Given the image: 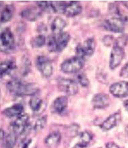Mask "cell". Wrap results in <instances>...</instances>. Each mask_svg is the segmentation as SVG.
Masks as SVG:
<instances>
[{"mask_svg":"<svg viewBox=\"0 0 128 148\" xmlns=\"http://www.w3.org/2000/svg\"><path fill=\"white\" fill-rule=\"evenodd\" d=\"M6 87L11 93L17 96H33L39 91L38 86L34 84L24 83L17 78L8 82Z\"/></svg>","mask_w":128,"mask_h":148,"instance_id":"1","label":"cell"},{"mask_svg":"<svg viewBox=\"0 0 128 148\" xmlns=\"http://www.w3.org/2000/svg\"><path fill=\"white\" fill-rule=\"evenodd\" d=\"M71 36L67 32H62L59 34H53L48 40V48L51 52H61L69 44Z\"/></svg>","mask_w":128,"mask_h":148,"instance_id":"2","label":"cell"},{"mask_svg":"<svg viewBox=\"0 0 128 148\" xmlns=\"http://www.w3.org/2000/svg\"><path fill=\"white\" fill-rule=\"evenodd\" d=\"M15 48L14 35L9 28H6L0 33V51L10 53Z\"/></svg>","mask_w":128,"mask_h":148,"instance_id":"3","label":"cell"},{"mask_svg":"<svg viewBox=\"0 0 128 148\" xmlns=\"http://www.w3.org/2000/svg\"><path fill=\"white\" fill-rule=\"evenodd\" d=\"M85 65V60L81 57L76 56L66 60L61 65V69L65 73L78 72Z\"/></svg>","mask_w":128,"mask_h":148,"instance_id":"4","label":"cell"},{"mask_svg":"<svg viewBox=\"0 0 128 148\" xmlns=\"http://www.w3.org/2000/svg\"><path fill=\"white\" fill-rule=\"evenodd\" d=\"M96 49V42L93 37L89 38L84 42L77 45L76 48L77 56L85 58L91 57Z\"/></svg>","mask_w":128,"mask_h":148,"instance_id":"5","label":"cell"},{"mask_svg":"<svg viewBox=\"0 0 128 148\" xmlns=\"http://www.w3.org/2000/svg\"><path fill=\"white\" fill-rule=\"evenodd\" d=\"M58 86L60 91L69 96H74L78 92L76 82L72 79L60 78L58 80Z\"/></svg>","mask_w":128,"mask_h":148,"instance_id":"6","label":"cell"},{"mask_svg":"<svg viewBox=\"0 0 128 148\" xmlns=\"http://www.w3.org/2000/svg\"><path fill=\"white\" fill-rule=\"evenodd\" d=\"M125 54L124 48L113 45L109 61V66L111 69H115L119 66L123 60Z\"/></svg>","mask_w":128,"mask_h":148,"instance_id":"7","label":"cell"},{"mask_svg":"<svg viewBox=\"0 0 128 148\" xmlns=\"http://www.w3.org/2000/svg\"><path fill=\"white\" fill-rule=\"evenodd\" d=\"M125 21L120 17H114L106 19L103 26L107 30L114 33H122L125 31Z\"/></svg>","mask_w":128,"mask_h":148,"instance_id":"8","label":"cell"},{"mask_svg":"<svg viewBox=\"0 0 128 148\" xmlns=\"http://www.w3.org/2000/svg\"><path fill=\"white\" fill-rule=\"evenodd\" d=\"M36 66L37 69L45 77L48 78L53 73V66L47 58L39 56L36 59Z\"/></svg>","mask_w":128,"mask_h":148,"instance_id":"9","label":"cell"},{"mask_svg":"<svg viewBox=\"0 0 128 148\" xmlns=\"http://www.w3.org/2000/svg\"><path fill=\"white\" fill-rule=\"evenodd\" d=\"M29 116L27 114H22L18 116L17 118L11 124L12 131L17 135H21L29 125Z\"/></svg>","mask_w":128,"mask_h":148,"instance_id":"10","label":"cell"},{"mask_svg":"<svg viewBox=\"0 0 128 148\" xmlns=\"http://www.w3.org/2000/svg\"><path fill=\"white\" fill-rule=\"evenodd\" d=\"M109 92L114 96L118 98L128 96V82L121 81L114 83L109 87Z\"/></svg>","mask_w":128,"mask_h":148,"instance_id":"11","label":"cell"},{"mask_svg":"<svg viewBox=\"0 0 128 148\" xmlns=\"http://www.w3.org/2000/svg\"><path fill=\"white\" fill-rule=\"evenodd\" d=\"M82 10V6L79 2L70 1L65 3L62 13L67 17H74L79 15Z\"/></svg>","mask_w":128,"mask_h":148,"instance_id":"12","label":"cell"},{"mask_svg":"<svg viewBox=\"0 0 128 148\" xmlns=\"http://www.w3.org/2000/svg\"><path fill=\"white\" fill-rule=\"evenodd\" d=\"M91 103L94 108H105L109 105L110 98L105 93H98L94 95Z\"/></svg>","mask_w":128,"mask_h":148,"instance_id":"13","label":"cell"},{"mask_svg":"<svg viewBox=\"0 0 128 148\" xmlns=\"http://www.w3.org/2000/svg\"><path fill=\"white\" fill-rule=\"evenodd\" d=\"M68 99L67 96H59L55 99L51 106L52 111L55 114H61L67 109Z\"/></svg>","mask_w":128,"mask_h":148,"instance_id":"14","label":"cell"},{"mask_svg":"<svg viewBox=\"0 0 128 148\" xmlns=\"http://www.w3.org/2000/svg\"><path fill=\"white\" fill-rule=\"evenodd\" d=\"M121 116L119 112H116L108 116L102 123L101 124V129L107 131L114 128L118 124L121 120Z\"/></svg>","mask_w":128,"mask_h":148,"instance_id":"15","label":"cell"},{"mask_svg":"<svg viewBox=\"0 0 128 148\" xmlns=\"http://www.w3.org/2000/svg\"><path fill=\"white\" fill-rule=\"evenodd\" d=\"M16 69V62L13 60H6L0 63V78L11 74Z\"/></svg>","mask_w":128,"mask_h":148,"instance_id":"16","label":"cell"},{"mask_svg":"<svg viewBox=\"0 0 128 148\" xmlns=\"http://www.w3.org/2000/svg\"><path fill=\"white\" fill-rule=\"evenodd\" d=\"M61 140V134L54 131L49 134L45 139V145L48 148H56L59 146Z\"/></svg>","mask_w":128,"mask_h":148,"instance_id":"17","label":"cell"},{"mask_svg":"<svg viewBox=\"0 0 128 148\" xmlns=\"http://www.w3.org/2000/svg\"><path fill=\"white\" fill-rule=\"evenodd\" d=\"M14 12L15 8L12 4L5 5L0 9V24L5 23L11 20Z\"/></svg>","mask_w":128,"mask_h":148,"instance_id":"18","label":"cell"},{"mask_svg":"<svg viewBox=\"0 0 128 148\" xmlns=\"http://www.w3.org/2000/svg\"><path fill=\"white\" fill-rule=\"evenodd\" d=\"M24 111V107L21 104H16L5 109L3 111V114L8 118H13L19 116L23 114Z\"/></svg>","mask_w":128,"mask_h":148,"instance_id":"19","label":"cell"},{"mask_svg":"<svg viewBox=\"0 0 128 148\" xmlns=\"http://www.w3.org/2000/svg\"><path fill=\"white\" fill-rule=\"evenodd\" d=\"M66 26V21L62 18L58 16L52 21L51 30L54 34H59L62 33Z\"/></svg>","mask_w":128,"mask_h":148,"instance_id":"20","label":"cell"},{"mask_svg":"<svg viewBox=\"0 0 128 148\" xmlns=\"http://www.w3.org/2000/svg\"><path fill=\"white\" fill-rule=\"evenodd\" d=\"M41 12L35 8H28L22 10L21 16L29 21H35L41 16Z\"/></svg>","mask_w":128,"mask_h":148,"instance_id":"21","label":"cell"},{"mask_svg":"<svg viewBox=\"0 0 128 148\" xmlns=\"http://www.w3.org/2000/svg\"><path fill=\"white\" fill-rule=\"evenodd\" d=\"M18 135L13 132L8 134L4 138V148H14L17 140Z\"/></svg>","mask_w":128,"mask_h":148,"instance_id":"22","label":"cell"},{"mask_svg":"<svg viewBox=\"0 0 128 148\" xmlns=\"http://www.w3.org/2000/svg\"><path fill=\"white\" fill-rule=\"evenodd\" d=\"M37 6L40 10L48 12V13H54L56 12L54 9V6L53 5L52 1H36Z\"/></svg>","mask_w":128,"mask_h":148,"instance_id":"23","label":"cell"},{"mask_svg":"<svg viewBox=\"0 0 128 148\" xmlns=\"http://www.w3.org/2000/svg\"><path fill=\"white\" fill-rule=\"evenodd\" d=\"M29 105L32 111L37 112L41 110L43 105V101L40 98L33 97L30 100Z\"/></svg>","mask_w":128,"mask_h":148,"instance_id":"24","label":"cell"},{"mask_svg":"<svg viewBox=\"0 0 128 148\" xmlns=\"http://www.w3.org/2000/svg\"><path fill=\"white\" fill-rule=\"evenodd\" d=\"M46 43V37L43 35H39L35 37L32 40L31 44L32 47L39 48L42 47Z\"/></svg>","mask_w":128,"mask_h":148,"instance_id":"25","label":"cell"},{"mask_svg":"<svg viewBox=\"0 0 128 148\" xmlns=\"http://www.w3.org/2000/svg\"><path fill=\"white\" fill-rule=\"evenodd\" d=\"M47 122V116H42L38 119L34 124L33 129L36 132H39L43 130L46 126Z\"/></svg>","mask_w":128,"mask_h":148,"instance_id":"26","label":"cell"},{"mask_svg":"<svg viewBox=\"0 0 128 148\" xmlns=\"http://www.w3.org/2000/svg\"><path fill=\"white\" fill-rule=\"evenodd\" d=\"M92 139V136L91 134L89 133L87 131H85L84 132L81 133L80 135V143L81 145L86 147L90 142L91 141Z\"/></svg>","mask_w":128,"mask_h":148,"instance_id":"27","label":"cell"},{"mask_svg":"<svg viewBox=\"0 0 128 148\" xmlns=\"http://www.w3.org/2000/svg\"><path fill=\"white\" fill-rule=\"evenodd\" d=\"M77 80L79 84L83 87H87L89 85V80L86 75L84 73H81L77 74Z\"/></svg>","mask_w":128,"mask_h":148,"instance_id":"28","label":"cell"},{"mask_svg":"<svg viewBox=\"0 0 128 148\" xmlns=\"http://www.w3.org/2000/svg\"><path fill=\"white\" fill-rule=\"evenodd\" d=\"M128 42V35L124 34L121 35L115 40L113 45H116L120 47H125Z\"/></svg>","mask_w":128,"mask_h":148,"instance_id":"29","label":"cell"},{"mask_svg":"<svg viewBox=\"0 0 128 148\" xmlns=\"http://www.w3.org/2000/svg\"><path fill=\"white\" fill-rule=\"evenodd\" d=\"M96 78L98 82L103 84H105L107 83V82H108L107 75L103 71L99 70L98 72L96 73Z\"/></svg>","mask_w":128,"mask_h":148,"instance_id":"30","label":"cell"},{"mask_svg":"<svg viewBox=\"0 0 128 148\" xmlns=\"http://www.w3.org/2000/svg\"><path fill=\"white\" fill-rule=\"evenodd\" d=\"M102 42L103 44L107 47H109L111 45L114 44L115 40L113 35H105L102 39Z\"/></svg>","mask_w":128,"mask_h":148,"instance_id":"31","label":"cell"},{"mask_svg":"<svg viewBox=\"0 0 128 148\" xmlns=\"http://www.w3.org/2000/svg\"><path fill=\"white\" fill-rule=\"evenodd\" d=\"M120 76L123 78H128V62L126 63L121 69L120 74Z\"/></svg>","mask_w":128,"mask_h":148,"instance_id":"32","label":"cell"},{"mask_svg":"<svg viewBox=\"0 0 128 148\" xmlns=\"http://www.w3.org/2000/svg\"><path fill=\"white\" fill-rule=\"evenodd\" d=\"M106 148H119V146L114 142H108L106 144Z\"/></svg>","mask_w":128,"mask_h":148,"instance_id":"33","label":"cell"},{"mask_svg":"<svg viewBox=\"0 0 128 148\" xmlns=\"http://www.w3.org/2000/svg\"><path fill=\"white\" fill-rule=\"evenodd\" d=\"M31 143V140L30 139L29 140L27 141L25 143H24V145L22 146V148H28L30 144Z\"/></svg>","mask_w":128,"mask_h":148,"instance_id":"34","label":"cell"},{"mask_svg":"<svg viewBox=\"0 0 128 148\" xmlns=\"http://www.w3.org/2000/svg\"><path fill=\"white\" fill-rule=\"evenodd\" d=\"M5 137V134H4V132L2 130L0 129V140L1 139H3Z\"/></svg>","mask_w":128,"mask_h":148,"instance_id":"35","label":"cell"},{"mask_svg":"<svg viewBox=\"0 0 128 148\" xmlns=\"http://www.w3.org/2000/svg\"><path fill=\"white\" fill-rule=\"evenodd\" d=\"M123 107L126 109V110L128 112V100H126L123 102Z\"/></svg>","mask_w":128,"mask_h":148,"instance_id":"36","label":"cell"},{"mask_svg":"<svg viewBox=\"0 0 128 148\" xmlns=\"http://www.w3.org/2000/svg\"><path fill=\"white\" fill-rule=\"evenodd\" d=\"M121 2L125 8L128 9V1H121Z\"/></svg>","mask_w":128,"mask_h":148,"instance_id":"37","label":"cell"},{"mask_svg":"<svg viewBox=\"0 0 128 148\" xmlns=\"http://www.w3.org/2000/svg\"><path fill=\"white\" fill-rule=\"evenodd\" d=\"M125 131H126V133H127V134L128 135V125H127V126L126 127Z\"/></svg>","mask_w":128,"mask_h":148,"instance_id":"38","label":"cell"}]
</instances>
